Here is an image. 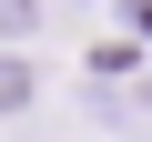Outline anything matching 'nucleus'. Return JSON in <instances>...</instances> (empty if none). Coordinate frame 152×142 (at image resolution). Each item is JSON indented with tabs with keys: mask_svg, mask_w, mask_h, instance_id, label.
<instances>
[{
	"mask_svg": "<svg viewBox=\"0 0 152 142\" xmlns=\"http://www.w3.org/2000/svg\"><path fill=\"white\" fill-rule=\"evenodd\" d=\"M31 102V61H0V112H20Z\"/></svg>",
	"mask_w": 152,
	"mask_h": 142,
	"instance_id": "f257e3e1",
	"label": "nucleus"
},
{
	"mask_svg": "<svg viewBox=\"0 0 152 142\" xmlns=\"http://www.w3.org/2000/svg\"><path fill=\"white\" fill-rule=\"evenodd\" d=\"M0 31H31V0H0Z\"/></svg>",
	"mask_w": 152,
	"mask_h": 142,
	"instance_id": "f03ea898",
	"label": "nucleus"
}]
</instances>
